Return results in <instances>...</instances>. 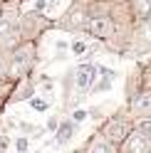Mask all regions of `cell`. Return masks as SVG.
<instances>
[{
	"label": "cell",
	"instance_id": "1",
	"mask_svg": "<svg viewBox=\"0 0 151 153\" xmlns=\"http://www.w3.org/2000/svg\"><path fill=\"white\" fill-rule=\"evenodd\" d=\"M40 52H37V42H17L10 50V79H22V76H32Z\"/></svg>",
	"mask_w": 151,
	"mask_h": 153
},
{
	"label": "cell",
	"instance_id": "2",
	"mask_svg": "<svg viewBox=\"0 0 151 153\" xmlns=\"http://www.w3.org/2000/svg\"><path fill=\"white\" fill-rule=\"evenodd\" d=\"M55 27V20H50L45 13H35V10H27L20 13L17 17V35H20V42H40V37Z\"/></svg>",
	"mask_w": 151,
	"mask_h": 153
},
{
	"label": "cell",
	"instance_id": "3",
	"mask_svg": "<svg viewBox=\"0 0 151 153\" xmlns=\"http://www.w3.org/2000/svg\"><path fill=\"white\" fill-rule=\"evenodd\" d=\"M131 131H134V123H131L126 116H121V114L109 116V119L99 126V133H102L109 143H114V146H121V143L129 138Z\"/></svg>",
	"mask_w": 151,
	"mask_h": 153
},
{
	"label": "cell",
	"instance_id": "4",
	"mask_svg": "<svg viewBox=\"0 0 151 153\" xmlns=\"http://www.w3.org/2000/svg\"><path fill=\"white\" fill-rule=\"evenodd\" d=\"M72 79H74V91H77V101L82 97H87L92 84L97 82V64L92 62H82L72 69Z\"/></svg>",
	"mask_w": 151,
	"mask_h": 153
},
{
	"label": "cell",
	"instance_id": "5",
	"mask_svg": "<svg viewBox=\"0 0 151 153\" xmlns=\"http://www.w3.org/2000/svg\"><path fill=\"white\" fill-rule=\"evenodd\" d=\"M87 7H84L82 3H72L70 10L64 13L57 22H55V27H60V30H67V32H77V30H84L87 27Z\"/></svg>",
	"mask_w": 151,
	"mask_h": 153
},
{
	"label": "cell",
	"instance_id": "6",
	"mask_svg": "<svg viewBox=\"0 0 151 153\" xmlns=\"http://www.w3.org/2000/svg\"><path fill=\"white\" fill-rule=\"evenodd\" d=\"M87 35H92L94 40H114L117 35V22L111 15H97L87 20Z\"/></svg>",
	"mask_w": 151,
	"mask_h": 153
},
{
	"label": "cell",
	"instance_id": "7",
	"mask_svg": "<svg viewBox=\"0 0 151 153\" xmlns=\"http://www.w3.org/2000/svg\"><path fill=\"white\" fill-rule=\"evenodd\" d=\"M129 116L134 119H151V89H144L129 99Z\"/></svg>",
	"mask_w": 151,
	"mask_h": 153
},
{
	"label": "cell",
	"instance_id": "8",
	"mask_svg": "<svg viewBox=\"0 0 151 153\" xmlns=\"http://www.w3.org/2000/svg\"><path fill=\"white\" fill-rule=\"evenodd\" d=\"M37 94V82L32 76H22V79H15V87L10 94V104H20V101H30Z\"/></svg>",
	"mask_w": 151,
	"mask_h": 153
},
{
	"label": "cell",
	"instance_id": "9",
	"mask_svg": "<svg viewBox=\"0 0 151 153\" xmlns=\"http://www.w3.org/2000/svg\"><path fill=\"white\" fill-rule=\"evenodd\" d=\"M82 151H84V153H119V146L109 143L99 131H94L92 136L87 138V143L82 146Z\"/></svg>",
	"mask_w": 151,
	"mask_h": 153
},
{
	"label": "cell",
	"instance_id": "10",
	"mask_svg": "<svg viewBox=\"0 0 151 153\" xmlns=\"http://www.w3.org/2000/svg\"><path fill=\"white\" fill-rule=\"evenodd\" d=\"M79 123H74L72 119H60V126L55 131V143L57 146H67V143L74 138V133H77Z\"/></svg>",
	"mask_w": 151,
	"mask_h": 153
},
{
	"label": "cell",
	"instance_id": "11",
	"mask_svg": "<svg viewBox=\"0 0 151 153\" xmlns=\"http://www.w3.org/2000/svg\"><path fill=\"white\" fill-rule=\"evenodd\" d=\"M121 153H149V143L141 138L136 131H131L129 138L121 143Z\"/></svg>",
	"mask_w": 151,
	"mask_h": 153
},
{
	"label": "cell",
	"instance_id": "12",
	"mask_svg": "<svg viewBox=\"0 0 151 153\" xmlns=\"http://www.w3.org/2000/svg\"><path fill=\"white\" fill-rule=\"evenodd\" d=\"M131 13L136 20H149L151 17V0H131Z\"/></svg>",
	"mask_w": 151,
	"mask_h": 153
},
{
	"label": "cell",
	"instance_id": "13",
	"mask_svg": "<svg viewBox=\"0 0 151 153\" xmlns=\"http://www.w3.org/2000/svg\"><path fill=\"white\" fill-rule=\"evenodd\" d=\"M10 79V50H0V84Z\"/></svg>",
	"mask_w": 151,
	"mask_h": 153
},
{
	"label": "cell",
	"instance_id": "14",
	"mask_svg": "<svg viewBox=\"0 0 151 153\" xmlns=\"http://www.w3.org/2000/svg\"><path fill=\"white\" fill-rule=\"evenodd\" d=\"M17 128H20V133L27 136V138H30V136H42V133H45L42 126H35V123H27V121H20V123H17Z\"/></svg>",
	"mask_w": 151,
	"mask_h": 153
},
{
	"label": "cell",
	"instance_id": "15",
	"mask_svg": "<svg viewBox=\"0 0 151 153\" xmlns=\"http://www.w3.org/2000/svg\"><path fill=\"white\" fill-rule=\"evenodd\" d=\"M134 131H136L146 143H151V119H141L136 126H134Z\"/></svg>",
	"mask_w": 151,
	"mask_h": 153
},
{
	"label": "cell",
	"instance_id": "16",
	"mask_svg": "<svg viewBox=\"0 0 151 153\" xmlns=\"http://www.w3.org/2000/svg\"><path fill=\"white\" fill-rule=\"evenodd\" d=\"M111 82H114V79H109V76H102V79H97V82L92 84L89 94H104V91H109V89H111Z\"/></svg>",
	"mask_w": 151,
	"mask_h": 153
},
{
	"label": "cell",
	"instance_id": "17",
	"mask_svg": "<svg viewBox=\"0 0 151 153\" xmlns=\"http://www.w3.org/2000/svg\"><path fill=\"white\" fill-rule=\"evenodd\" d=\"M27 104H30V109H32V111H37V114H45L47 109H50V101H47L45 97H37V94H35V97L27 101Z\"/></svg>",
	"mask_w": 151,
	"mask_h": 153
},
{
	"label": "cell",
	"instance_id": "18",
	"mask_svg": "<svg viewBox=\"0 0 151 153\" xmlns=\"http://www.w3.org/2000/svg\"><path fill=\"white\" fill-rule=\"evenodd\" d=\"M70 50H72L74 57H82V54H87V52H89V42H84V40H74V42L70 45Z\"/></svg>",
	"mask_w": 151,
	"mask_h": 153
},
{
	"label": "cell",
	"instance_id": "19",
	"mask_svg": "<svg viewBox=\"0 0 151 153\" xmlns=\"http://www.w3.org/2000/svg\"><path fill=\"white\" fill-rule=\"evenodd\" d=\"M15 151L17 153H30V138L27 136H17L15 138Z\"/></svg>",
	"mask_w": 151,
	"mask_h": 153
},
{
	"label": "cell",
	"instance_id": "20",
	"mask_svg": "<svg viewBox=\"0 0 151 153\" xmlns=\"http://www.w3.org/2000/svg\"><path fill=\"white\" fill-rule=\"evenodd\" d=\"M74 123H82V121H87L89 119V114H87V109H72V116H70Z\"/></svg>",
	"mask_w": 151,
	"mask_h": 153
},
{
	"label": "cell",
	"instance_id": "21",
	"mask_svg": "<svg viewBox=\"0 0 151 153\" xmlns=\"http://www.w3.org/2000/svg\"><path fill=\"white\" fill-rule=\"evenodd\" d=\"M57 126H60V116H50V119H47V123H45V131H47V133H55V131H57Z\"/></svg>",
	"mask_w": 151,
	"mask_h": 153
},
{
	"label": "cell",
	"instance_id": "22",
	"mask_svg": "<svg viewBox=\"0 0 151 153\" xmlns=\"http://www.w3.org/2000/svg\"><path fill=\"white\" fill-rule=\"evenodd\" d=\"M50 5H52V0H35L32 10H35V13H45V10H47Z\"/></svg>",
	"mask_w": 151,
	"mask_h": 153
},
{
	"label": "cell",
	"instance_id": "23",
	"mask_svg": "<svg viewBox=\"0 0 151 153\" xmlns=\"http://www.w3.org/2000/svg\"><path fill=\"white\" fill-rule=\"evenodd\" d=\"M7 146H10V136H0V148L7 151Z\"/></svg>",
	"mask_w": 151,
	"mask_h": 153
},
{
	"label": "cell",
	"instance_id": "24",
	"mask_svg": "<svg viewBox=\"0 0 151 153\" xmlns=\"http://www.w3.org/2000/svg\"><path fill=\"white\" fill-rule=\"evenodd\" d=\"M70 153H84V151H82V148H77V151H70Z\"/></svg>",
	"mask_w": 151,
	"mask_h": 153
},
{
	"label": "cell",
	"instance_id": "25",
	"mask_svg": "<svg viewBox=\"0 0 151 153\" xmlns=\"http://www.w3.org/2000/svg\"><path fill=\"white\" fill-rule=\"evenodd\" d=\"M74 3H89V0H74Z\"/></svg>",
	"mask_w": 151,
	"mask_h": 153
},
{
	"label": "cell",
	"instance_id": "26",
	"mask_svg": "<svg viewBox=\"0 0 151 153\" xmlns=\"http://www.w3.org/2000/svg\"><path fill=\"white\" fill-rule=\"evenodd\" d=\"M0 153H7V151H3V148H0Z\"/></svg>",
	"mask_w": 151,
	"mask_h": 153
}]
</instances>
